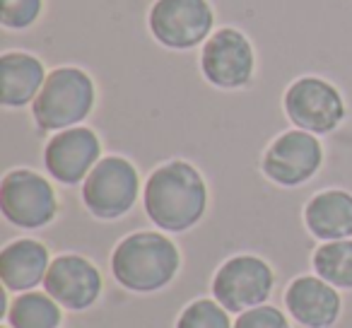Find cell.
Returning a JSON list of instances; mask_svg holds the SVG:
<instances>
[{
  "label": "cell",
  "mask_w": 352,
  "mask_h": 328,
  "mask_svg": "<svg viewBox=\"0 0 352 328\" xmlns=\"http://www.w3.org/2000/svg\"><path fill=\"white\" fill-rule=\"evenodd\" d=\"M323 167V145L309 131H285L265 147L261 169L265 179L283 188H297L311 182Z\"/></svg>",
  "instance_id": "30bf717a"
},
{
  "label": "cell",
  "mask_w": 352,
  "mask_h": 328,
  "mask_svg": "<svg viewBox=\"0 0 352 328\" xmlns=\"http://www.w3.org/2000/svg\"><path fill=\"white\" fill-rule=\"evenodd\" d=\"M49 70L39 56L30 51H3L0 54V104L3 109L32 107L44 87Z\"/></svg>",
  "instance_id": "5bb4252c"
},
{
  "label": "cell",
  "mask_w": 352,
  "mask_h": 328,
  "mask_svg": "<svg viewBox=\"0 0 352 328\" xmlns=\"http://www.w3.org/2000/svg\"><path fill=\"white\" fill-rule=\"evenodd\" d=\"M58 210L54 184L34 169H10L0 182V212L17 230H44L58 217Z\"/></svg>",
  "instance_id": "5b68a950"
},
{
  "label": "cell",
  "mask_w": 352,
  "mask_h": 328,
  "mask_svg": "<svg viewBox=\"0 0 352 328\" xmlns=\"http://www.w3.org/2000/svg\"><path fill=\"white\" fill-rule=\"evenodd\" d=\"M289 316L304 328H331L340 316V294L318 275H299L285 289Z\"/></svg>",
  "instance_id": "4fadbf2b"
},
{
  "label": "cell",
  "mask_w": 352,
  "mask_h": 328,
  "mask_svg": "<svg viewBox=\"0 0 352 328\" xmlns=\"http://www.w3.org/2000/svg\"><path fill=\"white\" fill-rule=\"evenodd\" d=\"M234 328H292L289 318L285 316L283 309L273 307V304H261L249 311L239 314L234 321Z\"/></svg>",
  "instance_id": "44dd1931"
},
{
  "label": "cell",
  "mask_w": 352,
  "mask_h": 328,
  "mask_svg": "<svg viewBox=\"0 0 352 328\" xmlns=\"http://www.w3.org/2000/svg\"><path fill=\"white\" fill-rule=\"evenodd\" d=\"M97 107V83L80 65L49 70L39 97L32 104V118L41 133H58L82 126Z\"/></svg>",
  "instance_id": "3957f363"
},
{
  "label": "cell",
  "mask_w": 352,
  "mask_h": 328,
  "mask_svg": "<svg viewBox=\"0 0 352 328\" xmlns=\"http://www.w3.org/2000/svg\"><path fill=\"white\" fill-rule=\"evenodd\" d=\"M140 196V172L121 155L102 157L80 188L82 206L97 220H118L128 215Z\"/></svg>",
  "instance_id": "277c9868"
},
{
  "label": "cell",
  "mask_w": 352,
  "mask_h": 328,
  "mask_svg": "<svg viewBox=\"0 0 352 328\" xmlns=\"http://www.w3.org/2000/svg\"><path fill=\"white\" fill-rule=\"evenodd\" d=\"M46 0H0V25L8 32L32 30L41 20Z\"/></svg>",
  "instance_id": "ffe728a7"
},
{
  "label": "cell",
  "mask_w": 352,
  "mask_h": 328,
  "mask_svg": "<svg viewBox=\"0 0 352 328\" xmlns=\"http://www.w3.org/2000/svg\"><path fill=\"white\" fill-rule=\"evenodd\" d=\"M215 8L210 0H155L147 10L152 39L169 51H193L215 32Z\"/></svg>",
  "instance_id": "8992f818"
},
{
  "label": "cell",
  "mask_w": 352,
  "mask_h": 328,
  "mask_svg": "<svg viewBox=\"0 0 352 328\" xmlns=\"http://www.w3.org/2000/svg\"><path fill=\"white\" fill-rule=\"evenodd\" d=\"M182 268V251L166 232L142 230L123 237L111 254V273L131 292H157Z\"/></svg>",
  "instance_id": "7a4b0ae2"
},
{
  "label": "cell",
  "mask_w": 352,
  "mask_h": 328,
  "mask_svg": "<svg viewBox=\"0 0 352 328\" xmlns=\"http://www.w3.org/2000/svg\"><path fill=\"white\" fill-rule=\"evenodd\" d=\"M176 328H234L230 311L217 299H196L176 318Z\"/></svg>",
  "instance_id": "d6986e66"
},
{
  "label": "cell",
  "mask_w": 352,
  "mask_h": 328,
  "mask_svg": "<svg viewBox=\"0 0 352 328\" xmlns=\"http://www.w3.org/2000/svg\"><path fill=\"white\" fill-rule=\"evenodd\" d=\"M314 273L338 289H352V239L321 241L311 256Z\"/></svg>",
  "instance_id": "ac0fdd59"
},
{
  "label": "cell",
  "mask_w": 352,
  "mask_h": 328,
  "mask_svg": "<svg viewBox=\"0 0 352 328\" xmlns=\"http://www.w3.org/2000/svg\"><path fill=\"white\" fill-rule=\"evenodd\" d=\"M44 289L70 311H85L102 297L104 280L99 268L80 254H60L51 261Z\"/></svg>",
  "instance_id": "7c38bea8"
},
{
  "label": "cell",
  "mask_w": 352,
  "mask_h": 328,
  "mask_svg": "<svg viewBox=\"0 0 352 328\" xmlns=\"http://www.w3.org/2000/svg\"><path fill=\"white\" fill-rule=\"evenodd\" d=\"M210 191L201 169L186 160H169L147 177L142 208L150 222L166 234H184L206 217Z\"/></svg>",
  "instance_id": "6da1fadb"
},
{
  "label": "cell",
  "mask_w": 352,
  "mask_h": 328,
  "mask_svg": "<svg viewBox=\"0 0 352 328\" xmlns=\"http://www.w3.org/2000/svg\"><path fill=\"white\" fill-rule=\"evenodd\" d=\"M283 109L294 128L314 135H328L338 131L347 118L342 92L331 80L318 75H302L292 80L283 94Z\"/></svg>",
  "instance_id": "52a82bcc"
},
{
  "label": "cell",
  "mask_w": 352,
  "mask_h": 328,
  "mask_svg": "<svg viewBox=\"0 0 352 328\" xmlns=\"http://www.w3.org/2000/svg\"><path fill=\"white\" fill-rule=\"evenodd\" d=\"M275 273L263 259L239 254L227 259L212 275V299L230 314H244L270 299Z\"/></svg>",
  "instance_id": "9c48e42d"
},
{
  "label": "cell",
  "mask_w": 352,
  "mask_h": 328,
  "mask_svg": "<svg viewBox=\"0 0 352 328\" xmlns=\"http://www.w3.org/2000/svg\"><path fill=\"white\" fill-rule=\"evenodd\" d=\"M304 225L318 241L352 239V193L342 188L314 193L304 206Z\"/></svg>",
  "instance_id": "2e32d148"
},
{
  "label": "cell",
  "mask_w": 352,
  "mask_h": 328,
  "mask_svg": "<svg viewBox=\"0 0 352 328\" xmlns=\"http://www.w3.org/2000/svg\"><path fill=\"white\" fill-rule=\"evenodd\" d=\"M102 160V140L89 126L58 131L44 147V169L54 182L78 186Z\"/></svg>",
  "instance_id": "8fae6325"
},
{
  "label": "cell",
  "mask_w": 352,
  "mask_h": 328,
  "mask_svg": "<svg viewBox=\"0 0 352 328\" xmlns=\"http://www.w3.org/2000/svg\"><path fill=\"white\" fill-rule=\"evenodd\" d=\"M12 328H58L63 321V307L49 292H20L6 311Z\"/></svg>",
  "instance_id": "e0dca14e"
},
{
  "label": "cell",
  "mask_w": 352,
  "mask_h": 328,
  "mask_svg": "<svg viewBox=\"0 0 352 328\" xmlns=\"http://www.w3.org/2000/svg\"><path fill=\"white\" fill-rule=\"evenodd\" d=\"M51 256L46 244L39 239L20 237L0 251V280L8 292H32L36 285H44L49 273Z\"/></svg>",
  "instance_id": "9a60e30c"
},
{
  "label": "cell",
  "mask_w": 352,
  "mask_h": 328,
  "mask_svg": "<svg viewBox=\"0 0 352 328\" xmlns=\"http://www.w3.org/2000/svg\"><path fill=\"white\" fill-rule=\"evenodd\" d=\"M3 328H12V326H3Z\"/></svg>",
  "instance_id": "7402d4cb"
},
{
  "label": "cell",
  "mask_w": 352,
  "mask_h": 328,
  "mask_svg": "<svg viewBox=\"0 0 352 328\" xmlns=\"http://www.w3.org/2000/svg\"><path fill=\"white\" fill-rule=\"evenodd\" d=\"M201 73L217 89H244L256 73V49L236 27H220L201 46Z\"/></svg>",
  "instance_id": "ba28073f"
}]
</instances>
